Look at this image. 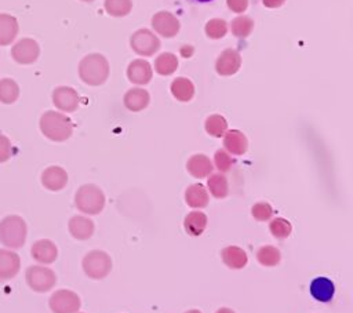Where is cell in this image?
Segmentation results:
<instances>
[{"label":"cell","mask_w":353,"mask_h":313,"mask_svg":"<svg viewBox=\"0 0 353 313\" xmlns=\"http://www.w3.org/2000/svg\"><path fill=\"white\" fill-rule=\"evenodd\" d=\"M234 164V159L225 149H218L214 154V164L219 172H228Z\"/></svg>","instance_id":"36"},{"label":"cell","mask_w":353,"mask_h":313,"mask_svg":"<svg viewBox=\"0 0 353 313\" xmlns=\"http://www.w3.org/2000/svg\"><path fill=\"white\" fill-rule=\"evenodd\" d=\"M19 98V85L12 79L0 80V102L4 105H11Z\"/></svg>","instance_id":"29"},{"label":"cell","mask_w":353,"mask_h":313,"mask_svg":"<svg viewBox=\"0 0 353 313\" xmlns=\"http://www.w3.org/2000/svg\"><path fill=\"white\" fill-rule=\"evenodd\" d=\"M207 215L203 211L194 210L192 212H189L185 219H183V228L185 232L192 236V237H197L200 236L205 228H207Z\"/></svg>","instance_id":"23"},{"label":"cell","mask_w":353,"mask_h":313,"mask_svg":"<svg viewBox=\"0 0 353 313\" xmlns=\"http://www.w3.org/2000/svg\"><path fill=\"white\" fill-rule=\"evenodd\" d=\"M212 161L210 160V157H207L205 154L197 153L189 157L188 163H186V170L188 172L197 179L201 178H207L211 172H212Z\"/></svg>","instance_id":"19"},{"label":"cell","mask_w":353,"mask_h":313,"mask_svg":"<svg viewBox=\"0 0 353 313\" xmlns=\"http://www.w3.org/2000/svg\"><path fill=\"white\" fill-rule=\"evenodd\" d=\"M149 101H150L149 92L145 88H141V87H135V88L128 90L124 94V98H123L124 106L131 112L143 110L149 105Z\"/></svg>","instance_id":"20"},{"label":"cell","mask_w":353,"mask_h":313,"mask_svg":"<svg viewBox=\"0 0 353 313\" xmlns=\"http://www.w3.org/2000/svg\"><path fill=\"white\" fill-rule=\"evenodd\" d=\"M68 230L73 239L83 241L92 237L95 225L92 219H90L88 216L73 215L68 222Z\"/></svg>","instance_id":"16"},{"label":"cell","mask_w":353,"mask_h":313,"mask_svg":"<svg viewBox=\"0 0 353 313\" xmlns=\"http://www.w3.org/2000/svg\"><path fill=\"white\" fill-rule=\"evenodd\" d=\"M223 149L234 156H241L248 149L247 137L239 130H228L223 135Z\"/></svg>","instance_id":"18"},{"label":"cell","mask_w":353,"mask_h":313,"mask_svg":"<svg viewBox=\"0 0 353 313\" xmlns=\"http://www.w3.org/2000/svg\"><path fill=\"white\" fill-rule=\"evenodd\" d=\"M190 3H196V4H204V3H211L214 0H188Z\"/></svg>","instance_id":"42"},{"label":"cell","mask_w":353,"mask_h":313,"mask_svg":"<svg viewBox=\"0 0 353 313\" xmlns=\"http://www.w3.org/2000/svg\"><path fill=\"white\" fill-rule=\"evenodd\" d=\"M185 201L192 208H204L208 204V192L201 183H193L185 190Z\"/></svg>","instance_id":"25"},{"label":"cell","mask_w":353,"mask_h":313,"mask_svg":"<svg viewBox=\"0 0 353 313\" xmlns=\"http://www.w3.org/2000/svg\"><path fill=\"white\" fill-rule=\"evenodd\" d=\"M152 26L163 37H174L179 32V19L170 11H159L152 17Z\"/></svg>","instance_id":"11"},{"label":"cell","mask_w":353,"mask_h":313,"mask_svg":"<svg viewBox=\"0 0 353 313\" xmlns=\"http://www.w3.org/2000/svg\"><path fill=\"white\" fill-rule=\"evenodd\" d=\"M171 94L181 102H189L194 97V85L186 77H176L171 83Z\"/></svg>","instance_id":"26"},{"label":"cell","mask_w":353,"mask_h":313,"mask_svg":"<svg viewBox=\"0 0 353 313\" xmlns=\"http://www.w3.org/2000/svg\"><path fill=\"white\" fill-rule=\"evenodd\" d=\"M204 128L208 135L214 138H221L228 131V121L222 114H211L205 119Z\"/></svg>","instance_id":"31"},{"label":"cell","mask_w":353,"mask_h":313,"mask_svg":"<svg viewBox=\"0 0 353 313\" xmlns=\"http://www.w3.org/2000/svg\"><path fill=\"white\" fill-rule=\"evenodd\" d=\"M207 188L215 199H225L229 193L228 178L222 172L210 174L207 179Z\"/></svg>","instance_id":"27"},{"label":"cell","mask_w":353,"mask_h":313,"mask_svg":"<svg viewBox=\"0 0 353 313\" xmlns=\"http://www.w3.org/2000/svg\"><path fill=\"white\" fill-rule=\"evenodd\" d=\"M281 259V254L279 251V248H276L274 245H263L256 251V261L262 265V266H276L280 263Z\"/></svg>","instance_id":"32"},{"label":"cell","mask_w":353,"mask_h":313,"mask_svg":"<svg viewBox=\"0 0 353 313\" xmlns=\"http://www.w3.org/2000/svg\"><path fill=\"white\" fill-rule=\"evenodd\" d=\"M81 1H85V3H91V1H94V0H81Z\"/></svg>","instance_id":"44"},{"label":"cell","mask_w":353,"mask_h":313,"mask_svg":"<svg viewBox=\"0 0 353 313\" xmlns=\"http://www.w3.org/2000/svg\"><path fill=\"white\" fill-rule=\"evenodd\" d=\"M52 103L62 113H73L79 108L80 98L74 88L59 85L52 91Z\"/></svg>","instance_id":"10"},{"label":"cell","mask_w":353,"mask_h":313,"mask_svg":"<svg viewBox=\"0 0 353 313\" xmlns=\"http://www.w3.org/2000/svg\"><path fill=\"white\" fill-rule=\"evenodd\" d=\"M21 270V258L14 250L0 248V281L14 279Z\"/></svg>","instance_id":"14"},{"label":"cell","mask_w":353,"mask_h":313,"mask_svg":"<svg viewBox=\"0 0 353 313\" xmlns=\"http://www.w3.org/2000/svg\"><path fill=\"white\" fill-rule=\"evenodd\" d=\"M25 281L28 287L39 294L48 292L57 284V274L46 265H32L25 270Z\"/></svg>","instance_id":"6"},{"label":"cell","mask_w":353,"mask_h":313,"mask_svg":"<svg viewBox=\"0 0 353 313\" xmlns=\"http://www.w3.org/2000/svg\"><path fill=\"white\" fill-rule=\"evenodd\" d=\"M204 32L207 34V37L212 39V40H218L226 36L228 33V23L225 19L222 18H212L210 19L205 26H204Z\"/></svg>","instance_id":"34"},{"label":"cell","mask_w":353,"mask_h":313,"mask_svg":"<svg viewBox=\"0 0 353 313\" xmlns=\"http://www.w3.org/2000/svg\"><path fill=\"white\" fill-rule=\"evenodd\" d=\"M310 295L319 302H330L335 294V285L332 280L327 277H316L310 283Z\"/></svg>","instance_id":"21"},{"label":"cell","mask_w":353,"mask_h":313,"mask_svg":"<svg viewBox=\"0 0 353 313\" xmlns=\"http://www.w3.org/2000/svg\"><path fill=\"white\" fill-rule=\"evenodd\" d=\"M215 313H234V310H232V309H229V307H221V309H218Z\"/></svg>","instance_id":"41"},{"label":"cell","mask_w":353,"mask_h":313,"mask_svg":"<svg viewBox=\"0 0 353 313\" xmlns=\"http://www.w3.org/2000/svg\"><path fill=\"white\" fill-rule=\"evenodd\" d=\"M48 306L52 313H77L81 306L80 296L72 290H58L51 294Z\"/></svg>","instance_id":"7"},{"label":"cell","mask_w":353,"mask_h":313,"mask_svg":"<svg viewBox=\"0 0 353 313\" xmlns=\"http://www.w3.org/2000/svg\"><path fill=\"white\" fill-rule=\"evenodd\" d=\"M178 69V58L172 52H163L154 59V70L160 76H170Z\"/></svg>","instance_id":"28"},{"label":"cell","mask_w":353,"mask_h":313,"mask_svg":"<svg viewBox=\"0 0 353 313\" xmlns=\"http://www.w3.org/2000/svg\"><path fill=\"white\" fill-rule=\"evenodd\" d=\"M40 55V47L36 40L25 37L18 40L11 47V57L19 65H30L37 61Z\"/></svg>","instance_id":"9"},{"label":"cell","mask_w":353,"mask_h":313,"mask_svg":"<svg viewBox=\"0 0 353 313\" xmlns=\"http://www.w3.org/2000/svg\"><path fill=\"white\" fill-rule=\"evenodd\" d=\"M153 69L145 59H134L127 68V77L132 84L145 85L152 80Z\"/></svg>","instance_id":"17"},{"label":"cell","mask_w":353,"mask_h":313,"mask_svg":"<svg viewBox=\"0 0 353 313\" xmlns=\"http://www.w3.org/2000/svg\"><path fill=\"white\" fill-rule=\"evenodd\" d=\"M81 267L85 276L92 280L105 279L112 270V258L108 252L92 250L87 252L81 261Z\"/></svg>","instance_id":"5"},{"label":"cell","mask_w":353,"mask_h":313,"mask_svg":"<svg viewBox=\"0 0 353 313\" xmlns=\"http://www.w3.org/2000/svg\"><path fill=\"white\" fill-rule=\"evenodd\" d=\"M228 8L236 14H243L248 7V0H226Z\"/></svg>","instance_id":"39"},{"label":"cell","mask_w":353,"mask_h":313,"mask_svg":"<svg viewBox=\"0 0 353 313\" xmlns=\"http://www.w3.org/2000/svg\"><path fill=\"white\" fill-rule=\"evenodd\" d=\"M40 181L47 190L59 192L68 183V172L59 165H50L41 172Z\"/></svg>","instance_id":"15"},{"label":"cell","mask_w":353,"mask_h":313,"mask_svg":"<svg viewBox=\"0 0 353 313\" xmlns=\"http://www.w3.org/2000/svg\"><path fill=\"white\" fill-rule=\"evenodd\" d=\"M77 313H79V312H77Z\"/></svg>","instance_id":"45"},{"label":"cell","mask_w":353,"mask_h":313,"mask_svg":"<svg viewBox=\"0 0 353 313\" xmlns=\"http://www.w3.org/2000/svg\"><path fill=\"white\" fill-rule=\"evenodd\" d=\"M221 258L222 262L229 267V269H243L247 262H248V256L247 252L237 247V245H228L221 251Z\"/></svg>","instance_id":"22"},{"label":"cell","mask_w":353,"mask_h":313,"mask_svg":"<svg viewBox=\"0 0 353 313\" xmlns=\"http://www.w3.org/2000/svg\"><path fill=\"white\" fill-rule=\"evenodd\" d=\"M269 230H270L273 237L283 240V239H287L291 234L292 226H291L290 221H287L284 218H274L269 223Z\"/></svg>","instance_id":"35"},{"label":"cell","mask_w":353,"mask_h":313,"mask_svg":"<svg viewBox=\"0 0 353 313\" xmlns=\"http://www.w3.org/2000/svg\"><path fill=\"white\" fill-rule=\"evenodd\" d=\"M30 255L39 265H51L58 258V247L50 239H40L30 247Z\"/></svg>","instance_id":"12"},{"label":"cell","mask_w":353,"mask_h":313,"mask_svg":"<svg viewBox=\"0 0 353 313\" xmlns=\"http://www.w3.org/2000/svg\"><path fill=\"white\" fill-rule=\"evenodd\" d=\"M28 236V225L19 215H6L0 221V243L4 248L19 250L23 247Z\"/></svg>","instance_id":"2"},{"label":"cell","mask_w":353,"mask_h":313,"mask_svg":"<svg viewBox=\"0 0 353 313\" xmlns=\"http://www.w3.org/2000/svg\"><path fill=\"white\" fill-rule=\"evenodd\" d=\"M185 313H201V312L197 310V309H190V310H188V312H185Z\"/></svg>","instance_id":"43"},{"label":"cell","mask_w":353,"mask_h":313,"mask_svg":"<svg viewBox=\"0 0 353 313\" xmlns=\"http://www.w3.org/2000/svg\"><path fill=\"white\" fill-rule=\"evenodd\" d=\"M79 76L88 85H101L108 80L109 62L102 54H88L79 63Z\"/></svg>","instance_id":"3"},{"label":"cell","mask_w":353,"mask_h":313,"mask_svg":"<svg viewBox=\"0 0 353 313\" xmlns=\"http://www.w3.org/2000/svg\"><path fill=\"white\" fill-rule=\"evenodd\" d=\"M241 66V55L237 50L226 48L221 52L215 62V70L221 76H232Z\"/></svg>","instance_id":"13"},{"label":"cell","mask_w":353,"mask_h":313,"mask_svg":"<svg viewBox=\"0 0 353 313\" xmlns=\"http://www.w3.org/2000/svg\"><path fill=\"white\" fill-rule=\"evenodd\" d=\"M74 205L81 214L97 215L105 207V194L97 185H81L74 194Z\"/></svg>","instance_id":"4"},{"label":"cell","mask_w":353,"mask_h":313,"mask_svg":"<svg viewBox=\"0 0 353 313\" xmlns=\"http://www.w3.org/2000/svg\"><path fill=\"white\" fill-rule=\"evenodd\" d=\"M254 29V21L248 15H239L230 22V30L233 36L239 39H245L251 34Z\"/></svg>","instance_id":"30"},{"label":"cell","mask_w":353,"mask_h":313,"mask_svg":"<svg viewBox=\"0 0 353 313\" xmlns=\"http://www.w3.org/2000/svg\"><path fill=\"white\" fill-rule=\"evenodd\" d=\"M105 11L116 18L125 17L132 10V0H105Z\"/></svg>","instance_id":"33"},{"label":"cell","mask_w":353,"mask_h":313,"mask_svg":"<svg viewBox=\"0 0 353 313\" xmlns=\"http://www.w3.org/2000/svg\"><path fill=\"white\" fill-rule=\"evenodd\" d=\"M251 215L259 222L269 221L273 216V207L266 201H258L251 207Z\"/></svg>","instance_id":"37"},{"label":"cell","mask_w":353,"mask_h":313,"mask_svg":"<svg viewBox=\"0 0 353 313\" xmlns=\"http://www.w3.org/2000/svg\"><path fill=\"white\" fill-rule=\"evenodd\" d=\"M262 3L268 8H279L285 3V0H262Z\"/></svg>","instance_id":"40"},{"label":"cell","mask_w":353,"mask_h":313,"mask_svg":"<svg viewBox=\"0 0 353 313\" xmlns=\"http://www.w3.org/2000/svg\"><path fill=\"white\" fill-rule=\"evenodd\" d=\"M18 32V21L12 15L0 14V46H8L14 43Z\"/></svg>","instance_id":"24"},{"label":"cell","mask_w":353,"mask_h":313,"mask_svg":"<svg viewBox=\"0 0 353 313\" xmlns=\"http://www.w3.org/2000/svg\"><path fill=\"white\" fill-rule=\"evenodd\" d=\"M130 46L141 57H152L159 51L161 43L149 29H138L130 37Z\"/></svg>","instance_id":"8"},{"label":"cell","mask_w":353,"mask_h":313,"mask_svg":"<svg viewBox=\"0 0 353 313\" xmlns=\"http://www.w3.org/2000/svg\"><path fill=\"white\" fill-rule=\"evenodd\" d=\"M39 127L41 134L52 142H63L73 134L72 120L62 112L47 110L41 114Z\"/></svg>","instance_id":"1"},{"label":"cell","mask_w":353,"mask_h":313,"mask_svg":"<svg viewBox=\"0 0 353 313\" xmlns=\"http://www.w3.org/2000/svg\"><path fill=\"white\" fill-rule=\"evenodd\" d=\"M12 143L8 137L0 134V163H6L12 156Z\"/></svg>","instance_id":"38"}]
</instances>
